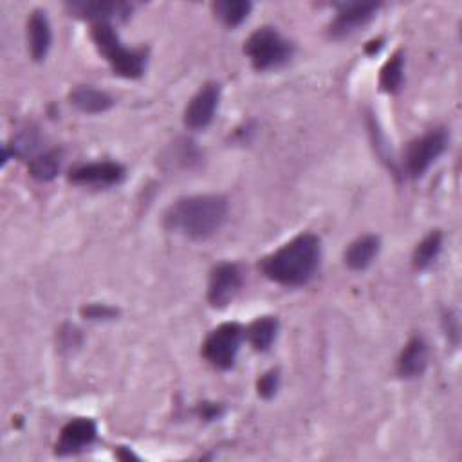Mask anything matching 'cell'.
Segmentation results:
<instances>
[{"mask_svg":"<svg viewBox=\"0 0 462 462\" xmlns=\"http://www.w3.org/2000/svg\"><path fill=\"white\" fill-rule=\"evenodd\" d=\"M278 388H280V372H278L276 368L267 370V372L262 374V375L258 377V381H256V393H258L262 399H265V401L273 399V397L276 395Z\"/></svg>","mask_w":462,"mask_h":462,"instance_id":"cell-23","label":"cell"},{"mask_svg":"<svg viewBox=\"0 0 462 462\" xmlns=\"http://www.w3.org/2000/svg\"><path fill=\"white\" fill-rule=\"evenodd\" d=\"M90 38L114 74L126 79H137L144 74L148 49L123 45L112 23H94L90 29Z\"/></svg>","mask_w":462,"mask_h":462,"instance_id":"cell-3","label":"cell"},{"mask_svg":"<svg viewBox=\"0 0 462 462\" xmlns=\"http://www.w3.org/2000/svg\"><path fill=\"white\" fill-rule=\"evenodd\" d=\"M244 52L258 72L283 67L294 54V45L276 27L263 25L249 34Z\"/></svg>","mask_w":462,"mask_h":462,"instance_id":"cell-4","label":"cell"},{"mask_svg":"<svg viewBox=\"0 0 462 462\" xmlns=\"http://www.w3.org/2000/svg\"><path fill=\"white\" fill-rule=\"evenodd\" d=\"M442 328H444L448 341H451V345H457L458 336H460V327H458V318H457L455 310L448 309L442 312Z\"/></svg>","mask_w":462,"mask_h":462,"instance_id":"cell-24","label":"cell"},{"mask_svg":"<svg viewBox=\"0 0 462 462\" xmlns=\"http://www.w3.org/2000/svg\"><path fill=\"white\" fill-rule=\"evenodd\" d=\"M213 14L226 27H238L251 13L253 4L249 0H218L213 5Z\"/></svg>","mask_w":462,"mask_h":462,"instance_id":"cell-20","label":"cell"},{"mask_svg":"<svg viewBox=\"0 0 462 462\" xmlns=\"http://www.w3.org/2000/svg\"><path fill=\"white\" fill-rule=\"evenodd\" d=\"M69 101L83 114H103L116 105V99L108 92L92 85H78L72 88Z\"/></svg>","mask_w":462,"mask_h":462,"instance_id":"cell-15","label":"cell"},{"mask_svg":"<svg viewBox=\"0 0 462 462\" xmlns=\"http://www.w3.org/2000/svg\"><path fill=\"white\" fill-rule=\"evenodd\" d=\"M220 101V85L218 83H204L199 92L189 99L184 110V125L189 130H204L215 119L217 108Z\"/></svg>","mask_w":462,"mask_h":462,"instance_id":"cell-10","label":"cell"},{"mask_svg":"<svg viewBox=\"0 0 462 462\" xmlns=\"http://www.w3.org/2000/svg\"><path fill=\"white\" fill-rule=\"evenodd\" d=\"M52 43V31L47 13L34 9L27 18V45L34 61H43Z\"/></svg>","mask_w":462,"mask_h":462,"instance_id":"cell-13","label":"cell"},{"mask_svg":"<svg viewBox=\"0 0 462 462\" xmlns=\"http://www.w3.org/2000/svg\"><path fill=\"white\" fill-rule=\"evenodd\" d=\"M402 79H404V54L402 51H397L381 69L379 88L386 94H397L402 87Z\"/></svg>","mask_w":462,"mask_h":462,"instance_id":"cell-21","label":"cell"},{"mask_svg":"<svg viewBox=\"0 0 462 462\" xmlns=\"http://www.w3.org/2000/svg\"><path fill=\"white\" fill-rule=\"evenodd\" d=\"M117 458H121V460H130V458H134V460H137V455H134L132 451H130V448H125V446H119V449H117Z\"/></svg>","mask_w":462,"mask_h":462,"instance_id":"cell-28","label":"cell"},{"mask_svg":"<svg viewBox=\"0 0 462 462\" xmlns=\"http://www.w3.org/2000/svg\"><path fill=\"white\" fill-rule=\"evenodd\" d=\"M79 343H81V336L74 325L61 327V330H60V346L61 348H72V346H78Z\"/></svg>","mask_w":462,"mask_h":462,"instance_id":"cell-26","label":"cell"},{"mask_svg":"<svg viewBox=\"0 0 462 462\" xmlns=\"http://www.w3.org/2000/svg\"><path fill=\"white\" fill-rule=\"evenodd\" d=\"M126 175V168L116 161H96V162H83L70 168L67 179L78 186H96V188H108L117 186L123 182Z\"/></svg>","mask_w":462,"mask_h":462,"instance_id":"cell-9","label":"cell"},{"mask_svg":"<svg viewBox=\"0 0 462 462\" xmlns=\"http://www.w3.org/2000/svg\"><path fill=\"white\" fill-rule=\"evenodd\" d=\"M321 262V240L314 233H300L274 253L260 260V271L271 282L283 287H303L318 273Z\"/></svg>","mask_w":462,"mask_h":462,"instance_id":"cell-1","label":"cell"},{"mask_svg":"<svg viewBox=\"0 0 462 462\" xmlns=\"http://www.w3.org/2000/svg\"><path fill=\"white\" fill-rule=\"evenodd\" d=\"M65 9L70 16L88 20L94 23H110L112 20H128L132 16L134 5L128 2H105V0H96V2H67Z\"/></svg>","mask_w":462,"mask_h":462,"instance_id":"cell-11","label":"cell"},{"mask_svg":"<svg viewBox=\"0 0 462 462\" xmlns=\"http://www.w3.org/2000/svg\"><path fill=\"white\" fill-rule=\"evenodd\" d=\"M381 240L375 235H363L356 238L345 251V263L352 271H365L377 258Z\"/></svg>","mask_w":462,"mask_h":462,"instance_id":"cell-16","label":"cell"},{"mask_svg":"<svg viewBox=\"0 0 462 462\" xmlns=\"http://www.w3.org/2000/svg\"><path fill=\"white\" fill-rule=\"evenodd\" d=\"M195 413L204 420H217L224 415V406L220 402L204 401V402H199V406L195 408Z\"/></svg>","mask_w":462,"mask_h":462,"instance_id":"cell-25","label":"cell"},{"mask_svg":"<svg viewBox=\"0 0 462 462\" xmlns=\"http://www.w3.org/2000/svg\"><path fill=\"white\" fill-rule=\"evenodd\" d=\"M227 218V200L222 195H189L177 199L164 211V227L191 240L215 235Z\"/></svg>","mask_w":462,"mask_h":462,"instance_id":"cell-2","label":"cell"},{"mask_svg":"<svg viewBox=\"0 0 462 462\" xmlns=\"http://www.w3.org/2000/svg\"><path fill=\"white\" fill-rule=\"evenodd\" d=\"M280 321L276 316H260L244 328V337L256 352H267L276 341Z\"/></svg>","mask_w":462,"mask_h":462,"instance_id":"cell-17","label":"cell"},{"mask_svg":"<svg viewBox=\"0 0 462 462\" xmlns=\"http://www.w3.org/2000/svg\"><path fill=\"white\" fill-rule=\"evenodd\" d=\"M242 339H244V327L240 323L227 321L215 327L206 336L200 352L211 366L218 370H229L235 366Z\"/></svg>","mask_w":462,"mask_h":462,"instance_id":"cell-6","label":"cell"},{"mask_svg":"<svg viewBox=\"0 0 462 462\" xmlns=\"http://www.w3.org/2000/svg\"><path fill=\"white\" fill-rule=\"evenodd\" d=\"M79 314L88 321H106L114 319L119 314V310L106 303H88L79 309Z\"/></svg>","mask_w":462,"mask_h":462,"instance_id":"cell-22","label":"cell"},{"mask_svg":"<svg viewBox=\"0 0 462 462\" xmlns=\"http://www.w3.org/2000/svg\"><path fill=\"white\" fill-rule=\"evenodd\" d=\"M449 135L446 128H431L420 137L413 139L402 157V173L410 179L422 177L430 166L446 152Z\"/></svg>","mask_w":462,"mask_h":462,"instance_id":"cell-5","label":"cell"},{"mask_svg":"<svg viewBox=\"0 0 462 462\" xmlns=\"http://www.w3.org/2000/svg\"><path fill=\"white\" fill-rule=\"evenodd\" d=\"M244 285V274L238 263L220 262L217 263L208 280V301L213 309L227 307Z\"/></svg>","mask_w":462,"mask_h":462,"instance_id":"cell-8","label":"cell"},{"mask_svg":"<svg viewBox=\"0 0 462 462\" xmlns=\"http://www.w3.org/2000/svg\"><path fill=\"white\" fill-rule=\"evenodd\" d=\"M428 366V345L424 337L413 336L402 346L397 357V375L402 379H413L426 372Z\"/></svg>","mask_w":462,"mask_h":462,"instance_id":"cell-14","label":"cell"},{"mask_svg":"<svg viewBox=\"0 0 462 462\" xmlns=\"http://www.w3.org/2000/svg\"><path fill=\"white\" fill-rule=\"evenodd\" d=\"M383 38H377V40H372V42H368V45L365 47V51H366V54H375V52H379L381 51V47H383Z\"/></svg>","mask_w":462,"mask_h":462,"instance_id":"cell-27","label":"cell"},{"mask_svg":"<svg viewBox=\"0 0 462 462\" xmlns=\"http://www.w3.org/2000/svg\"><path fill=\"white\" fill-rule=\"evenodd\" d=\"M381 2H343L337 4L336 16L328 23V36L334 40H345L357 32L361 27L368 25L377 11Z\"/></svg>","mask_w":462,"mask_h":462,"instance_id":"cell-7","label":"cell"},{"mask_svg":"<svg viewBox=\"0 0 462 462\" xmlns=\"http://www.w3.org/2000/svg\"><path fill=\"white\" fill-rule=\"evenodd\" d=\"M444 244V235L440 229L430 231L413 249L411 262L417 271H426L440 254Z\"/></svg>","mask_w":462,"mask_h":462,"instance_id":"cell-18","label":"cell"},{"mask_svg":"<svg viewBox=\"0 0 462 462\" xmlns=\"http://www.w3.org/2000/svg\"><path fill=\"white\" fill-rule=\"evenodd\" d=\"M97 439V424L92 419H74L69 420L61 431L60 437L54 444V453L60 457L67 455H76L85 449H88Z\"/></svg>","mask_w":462,"mask_h":462,"instance_id":"cell-12","label":"cell"},{"mask_svg":"<svg viewBox=\"0 0 462 462\" xmlns=\"http://www.w3.org/2000/svg\"><path fill=\"white\" fill-rule=\"evenodd\" d=\"M60 168H61V150L58 148L38 153L29 161V175L38 182H51L60 173Z\"/></svg>","mask_w":462,"mask_h":462,"instance_id":"cell-19","label":"cell"}]
</instances>
